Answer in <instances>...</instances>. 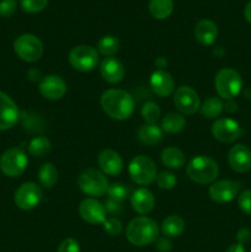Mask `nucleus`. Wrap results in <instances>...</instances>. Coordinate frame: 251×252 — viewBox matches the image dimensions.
Listing matches in <instances>:
<instances>
[{"label": "nucleus", "mask_w": 251, "mask_h": 252, "mask_svg": "<svg viewBox=\"0 0 251 252\" xmlns=\"http://www.w3.org/2000/svg\"><path fill=\"white\" fill-rule=\"evenodd\" d=\"M166 64H167V62L164 57H159V58L155 61V65L159 68V70H162V68H165V66H166Z\"/></svg>", "instance_id": "44"}, {"label": "nucleus", "mask_w": 251, "mask_h": 252, "mask_svg": "<svg viewBox=\"0 0 251 252\" xmlns=\"http://www.w3.org/2000/svg\"><path fill=\"white\" fill-rule=\"evenodd\" d=\"M236 240H238V244H241V245H245V244L250 243L251 240L250 230L246 228L239 229V231L236 233Z\"/></svg>", "instance_id": "40"}, {"label": "nucleus", "mask_w": 251, "mask_h": 252, "mask_svg": "<svg viewBox=\"0 0 251 252\" xmlns=\"http://www.w3.org/2000/svg\"><path fill=\"white\" fill-rule=\"evenodd\" d=\"M129 176L135 184L140 186H148L157 180V166L150 158L145 155H138L130 161L128 166Z\"/></svg>", "instance_id": "5"}, {"label": "nucleus", "mask_w": 251, "mask_h": 252, "mask_svg": "<svg viewBox=\"0 0 251 252\" xmlns=\"http://www.w3.org/2000/svg\"><path fill=\"white\" fill-rule=\"evenodd\" d=\"M101 107L112 120L125 121L132 116L134 111V101L127 91L110 89L101 96Z\"/></svg>", "instance_id": "1"}, {"label": "nucleus", "mask_w": 251, "mask_h": 252, "mask_svg": "<svg viewBox=\"0 0 251 252\" xmlns=\"http://www.w3.org/2000/svg\"><path fill=\"white\" fill-rule=\"evenodd\" d=\"M79 213L81 218L89 224L97 225V224H103L106 218V208L102 203L96 201L95 198H86L79 206Z\"/></svg>", "instance_id": "14"}, {"label": "nucleus", "mask_w": 251, "mask_h": 252, "mask_svg": "<svg viewBox=\"0 0 251 252\" xmlns=\"http://www.w3.org/2000/svg\"><path fill=\"white\" fill-rule=\"evenodd\" d=\"M20 120V111L9 95L0 91V130L11 129Z\"/></svg>", "instance_id": "13"}, {"label": "nucleus", "mask_w": 251, "mask_h": 252, "mask_svg": "<svg viewBox=\"0 0 251 252\" xmlns=\"http://www.w3.org/2000/svg\"><path fill=\"white\" fill-rule=\"evenodd\" d=\"M161 111L160 107L154 102H145L142 107V117L148 125H157V121L160 118Z\"/></svg>", "instance_id": "32"}, {"label": "nucleus", "mask_w": 251, "mask_h": 252, "mask_svg": "<svg viewBox=\"0 0 251 252\" xmlns=\"http://www.w3.org/2000/svg\"><path fill=\"white\" fill-rule=\"evenodd\" d=\"M185 127H186V120H185L184 116L179 115V113H167L161 121L162 132L170 133V134L180 133Z\"/></svg>", "instance_id": "26"}, {"label": "nucleus", "mask_w": 251, "mask_h": 252, "mask_svg": "<svg viewBox=\"0 0 251 252\" xmlns=\"http://www.w3.org/2000/svg\"><path fill=\"white\" fill-rule=\"evenodd\" d=\"M130 204H132V208L137 213L145 216V214L150 213L154 209L155 198L149 189H144V187H140V189H138L132 194Z\"/></svg>", "instance_id": "21"}, {"label": "nucleus", "mask_w": 251, "mask_h": 252, "mask_svg": "<svg viewBox=\"0 0 251 252\" xmlns=\"http://www.w3.org/2000/svg\"><path fill=\"white\" fill-rule=\"evenodd\" d=\"M185 230V221L179 216H169L161 224V231L166 238H177Z\"/></svg>", "instance_id": "25"}, {"label": "nucleus", "mask_w": 251, "mask_h": 252, "mask_svg": "<svg viewBox=\"0 0 251 252\" xmlns=\"http://www.w3.org/2000/svg\"><path fill=\"white\" fill-rule=\"evenodd\" d=\"M199 108L201 113L206 118H217L224 111V103L218 97H208Z\"/></svg>", "instance_id": "29"}, {"label": "nucleus", "mask_w": 251, "mask_h": 252, "mask_svg": "<svg viewBox=\"0 0 251 252\" xmlns=\"http://www.w3.org/2000/svg\"><path fill=\"white\" fill-rule=\"evenodd\" d=\"M14 51L21 61L33 63L38 61L43 54V44L41 39L33 34L25 33L15 39Z\"/></svg>", "instance_id": "7"}, {"label": "nucleus", "mask_w": 251, "mask_h": 252, "mask_svg": "<svg viewBox=\"0 0 251 252\" xmlns=\"http://www.w3.org/2000/svg\"><path fill=\"white\" fill-rule=\"evenodd\" d=\"M161 162L169 169H180L185 164V154L176 147L165 148L161 153Z\"/></svg>", "instance_id": "24"}, {"label": "nucleus", "mask_w": 251, "mask_h": 252, "mask_svg": "<svg viewBox=\"0 0 251 252\" xmlns=\"http://www.w3.org/2000/svg\"><path fill=\"white\" fill-rule=\"evenodd\" d=\"M150 88L159 97H167L174 93L175 80L167 71L157 70L150 76Z\"/></svg>", "instance_id": "18"}, {"label": "nucleus", "mask_w": 251, "mask_h": 252, "mask_svg": "<svg viewBox=\"0 0 251 252\" xmlns=\"http://www.w3.org/2000/svg\"><path fill=\"white\" fill-rule=\"evenodd\" d=\"M218 36L217 25L211 20H201L194 27V37L203 46H211Z\"/></svg>", "instance_id": "22"}, {"label": "nucleus", "mask_w": 251, "mask_h": 252, "mask_svg": "<svg viewBox=\"0 0 251 252\" xmlns=\"http://www.w3.org/2000/svg\"><path fill=\"white\" fill-rule=\"evenodd\" d=\"M97 51L105 57H113L120 51V41L113 36H105L97 42Z\"/></svg>", "instance_id": "30"}, {"label": "nucleus", "mask_w": 251, "mask_h": 252, "mask_svg": "<svg viewBox=\"0 0 251 252\" xmlns=\"http://www.w3.org/2000/svg\"><path fill=\"white\" fill-rule=\"evenodd\" d=\"M216 89L218 95L224 100H233L243 89L240 74L231 68H224L217 74Z\"/></svg>", "instance_id": "4"}, {"label": "nucleus", "mask_w": 251, "mask_h": 252, "mask_svg": "<svg viewBox=\"0 0 251 252\" xmlns=\"http://www.w3.org/2000/svg\"><path fill=\"white\" fill-rule=\"evenodd\" d=\"M239 208L248 216H251V189H246L239 194Z\"/></svg>", "instance_id": "37"}, {"label": "nucleus", "mask_w": 251, "mask_h": 252, "mask_svg": "<svg viewBox=\"0 0 251 252\" xmlns=\"http://www.w3.org/2000/svg\"><path fill=\"white\" fill-rule=\"evenodd\" d=\"M105 208H106V212H108V213H111V214L118 213V212L121 211V203L107 198V201H106V203H105Z\"/></svg>", "instance_id": "42"}, {"label": "nucleus", "mask_w": 251, "mask_h": 252, "mask_svg": "<svg viewBox=\"0 0 251 252\" xmlns=\"http://www.w3.org/2000/svg\"><path fill=\"white\" fill-rule=\"evenodd\" d=\"M159 235L157 221L148 217L134 218L127 226L126 236L132 245L147 246L154 243Z\"/></svg>", "instance_id": "2"}, {"label": "nucleus", "mask_w": 251, "mask_h": 252, "mask_svg": "<svg viewBox=\"0 0 251 252\" xmlns=\"http://www.w3.org/2000/svg\"><path fill=\"white\" fill-rule=\"evenodd\" d=\"M128 191L127 187L123 184H120V182H116V184H112L111 186H108L107 189V194L108 198L112 199V201L118 202V203H122L123 201H126L128 197Z\"/></svg>", "instance_id": "33"}, {"label": "nucleus", "mask_w": 251, "mask_h": 252, "mask_svg": "<svg viewBox=\"0 0 251 252\" xmlns=\"http://www.w3.org/2000/svg\"><path fill=\"white\" fill-rule=\"evenodd\" d=\"M38 180L46 189H52L58 181V170L51 162H46L38 170Z\"/></svg>", "instance_id": "28"}, {"label": "nucleus", "mask_w": 251, "mask_h": 252, "mask_svg": "<svg viewBox=\"0 0 251 252\" xmlns=\"http://www.w3.org/2000/svg\"><path fill=\"white\" fill-rule=\"evenodd\" d=\"M229 102L226 103V105H224V110H228L230 111V112H233V111L236 110V103L234 102L233 100H228Z\"/></svg>", "instance_id": "45"}, {"label": "nucleus", "mask_w": 251, "mask_h": 252, "mask_svg": "<svg viewBox=\"0 0 251 252\" xmlns=\"http://www.w3.org/2000/svg\"><path fill=\"white\" fill-rule=\"evenodd\" d=\"M78 185L81 191L91 197H101L107 193L108 181L103 172L96 169H88L80 174Z\"/></svg>", "instance_id": "6"}, {"label": "nucleus", "mask_w": 251, "mask_h": 252, "mask_svg": "<svg viewBox=\"0 0 251 252\" xmlns=\"http://www.w3.org/2000/svg\"><path fill=\"white\" fill-rule=\"evenodd\" d=\"M239 192V184L230 180H220L209 187V197L217 203H228L233 201Z\"/></svg>", "instance_id": "15"}, {"label": "nucleus", "mask_w": 251, "mask_h": 252, "mask_svg": "<svg viewBox=\"0 0 251 252\" xmlns=\"http://www.w3.org/2000/svg\"><path fill=\"white\" fill-rule=\"evenodd\" d=\"M69 63L75 70L91 71L98 64V53L90 46H78L69 53Z\"/></svg>", "instance_id": "9"}, {"label": "nucleus", "mask_w": 251, "mask_h": 252, "mask_svg": "<svg viewBox=\"0 0 251 252\" xmlns=\"http://www.w3.org/2000/svg\"><path fill=\"white\" fill-rule=\"evenodd\" d=\"M212 134L219 142L231 143L240 137L241 128L231 118H219L212 126Z\"/></svg>", "instance_id": "12"}, {"label": "nucleus", "mask_w": 251, "mask_h": 252, "mask_svg": "<svg viewBox=\"0 0 251 252\" xmlns=\"http://www.w3.org/2000/svg\"><path fill=\"white\" fill-rule=\"evenodd\" d=\"M187 176L193 182L199 185H207L213 182L218 177L219 166L216 160L206 155H198L193 158L187 165Z\"/></svg>", "instance_id": "3"}, {"label": "nucleus", "mask_w": 251, "mask_h": 252, "mask_svg": "<svg viewBox=\"0 0 251 252\" xmlns=\"http://www.w3.org/2000/svg\"><path fill=\"white\" fill-rule=\"evenodd\" d=\"M245 19L251 24V1L245 7Z\"/></svg>", "instance_id": "46"}, {"label": "nucleus", "mask_w": 251, "mask_h": 252, "mask_svg": "<svg viewBox=\"0 0 251 252\" xmlns=\"http://www.w3.org/2000/svg\"><path fill=\"white\" fill-rule=\"evenodd\" d=\"M17 7L16 0H1L0 1V16L10 17L15 14Z\"/></svg>", "instance_id": "38"}, {"label": "nucleus", "mask_w": 251, "mask_h": 252, "mask_svg": "<svg viewBox=\"0 0 251 252\" xmlns=\"http://www.w3.org/2000/svg\"><path fill=\"white\" fill-rule=\"evenodd\" d=\"M39 93L48 100H59L66 93V84L61 76L47 75L39 83Z\"/></svg>", "instance_id": "16"}, {"label": "nucleus", "mask_w": 251, "mask_h": 252, "mask_svg": "<svg viewBox=\"0 0 251 252\" xmlns=\"http://www.w3.org/2000/svg\"><path fill=\"white\" fill-rule=\"evenodd\" d=\"M172 10H174L172 0H150L149 1L150 14L157 20L167 19L172 14Z\"/></svg>", "instance_id": "27"}, {"label": "nucleus", "mask_w": 251, "mask_h": 252, "mask_svg": "<svg viewBox=\"0 0 251 252\" xmlns=\"http://www.w3.org/2000/svg\"><path fill=\"white\" fill-rule=\"evenodd\" d=\"M29 159L20 148H10L0 157V171L7 177H17L26 170Z\"/></svg>", "instance_id": "8"}, {"label": "nucleus", "mask_w": 251, "mask_h": 252, "mask_svg": "<svg viewBox=\"0 0 251 252\" xmlns=\"http://www.w3.org/2000/svg\"><path fill=\"white\" fill-rule=\"evenodd\" d=\"M103 229L111 236H117L122 233V223L117 218H108L103 223Z\"/></svg>", "instance_id": "36"}, {"label": "nucleus", "mask_w": 251, "mask_h": 252, "mask_svg": "<svg viewBox=\"0 0 251 252\" xmlns=\"http://www.w3.org/2000/svg\"><path fill=\"white\" fill-rule=\"evenodd\" d=\"M43 192L34 182H26L16 189L14 196L15 204L22 211H31L36 208L42 201Z\"/></svg>", "instance_id": "10"}, {"label": "nucleus", "mask_w": 251, "mask_h": 252, "mask_svg": "<svg viewBox=\"0 0 251 252\" xmlns=\"http://www.w3.org/2000/svg\"><path fill=\"white\" fill-rule=\"evenodd\" d=\"M49 0H20V4L24 11L29 14H36L46 9Z\"/></svg>", "instance_id": "34"}, {"label": "nucleus", "mask_w": 251, "mask_h": 252, "mask_svg": "<svg viewBox=\"0 0 251 252\" xmlns=\"http://www.w3.org/2000/svg\"><path fill=\"white\" fill-rule=\"evenodd\" d=\"M228 162L236 172L249 171L251 169V150L244 144H236L229 150Z\"/></svg>", "instance_id": "17"}, {"label": "nucleus", "mask_w": 251, "mask_h": 252, "mask_svg": "<svg viewBox=\"0 0 251 252\" xmlns=\"http://www.w3.org/2000/svg\"><path fill=\"white\" fill-rule=\"evenodd\" d=\"M174 103L184 115H193L201 107V100L196 91L189 86H181L175 91Z\"/></svg>", "instance_id": "11"}, {"label": "nucleus", "mask_w": 251, "mask_h": 252, "mask_svg": "<svg viewBox=\"0 0 251 252\" xmlns=\"http://www.w3.org/2000/svg\"><path fill=\"white\" fill-rule=\"evenodd\" d=\"M98 166L101 167L103 174L116 176L120 175L123 170V160L118 153L115 150L105 149L98 154Z\"/></svg>", "instance_id": "20"}, {"label": "nucleus", "mask_w": 251, "mask_h": 252, "mask_svg": "<svg viewBox=\"0 0 251 252\" xmlns=\"http://www.w3.org/2000/svg\"><path fill=\"white\" fill-rule=\"evenodd\" d=\"M100 74L107 83L118 84L125 78V66L115 57H107L101 62Z\"/></svg>", "instance_id": "19"}, {"label": "nucleus", "mask_w": 251, "mask_h": 252, "mask_svg": "<svg viewBox=\"0 0 251 252\" xmlns=\"http://www.w3.org/2000/svg\"><path fill=\"white\" fill-rule=\"evenodd\" d=\"M176 176L169 171L160 172L157 176V184L162 189H171L176 186Z\"/></svg>", "instance_id": "35"}, {"label": "nucleus", "mask_w": 251, "mask_h": 252, "mask_svg": "<svg viewBox=\"0 0 251 252\" xmlns=\"http://www.w3.org/2000/svg\"><path fill=\"white\" fill-rule=\"evenodd\" d=\"M162 129L157 125H143L137 132V137L143 144L145 145H157L162 140Z\"/></svg>", "instance_id": "23"}, {"label": "nucleus", "mask_w": 251, "mask_h": 252, "mask_svg": "<svg viewBox=\"0 0 251 252\" xmlns=\"http://www.w3.org/2000/svg\"><path fill=\"white\" fill-rule=\"evenodd\" d=\"M225 252H246V251H245V248H244V245H241V244H234V245H231L230 248H228V250Z\"/></svg>", "instance_id": "43"}, {"label": "nucleus", "mask_w": 251, "mask_h": 252, "mask_svg": "<svg viewBox=\"0 0 251 252\" xmlns=\"http://www.w3.org/2000/svg\"><path fill=\"white\" fill-rule=\"evenodd\" d=\"M51 150V142L47 137H36L30 142L29 152L30 154L36 158H42L48 154Z\"/></svg>", "instance_id": "31"}, {"label": "nucleus", "mask_w": 251, "mask_h": 252, "mask_svg": "<svg viewBox=\"0 0 251 252\" xmlns=\"http://www.w3.org/2000/svg\"><path fill=\"white\" fill-rule=\"evenodd\" d=\"M171 241H170L166 236H165V238L157 239V248L160 252H169L171 250Z\"/></svg>", "instance_id": "41"}, {"label": "nucleus", "mask_w": 251, "mask_h": 252, "mask_svg": "<svg viewBox=\"0 0 251 252\" xmlns=\"http://www.w3.org/2000/svg\"><path fill=\"white\" fill-rule=\"evenodd\" d=\"M57 252H80V245L75 239L68 238L62 241Z\"/></svg>", "instance_id": "39"}]
</instances>
